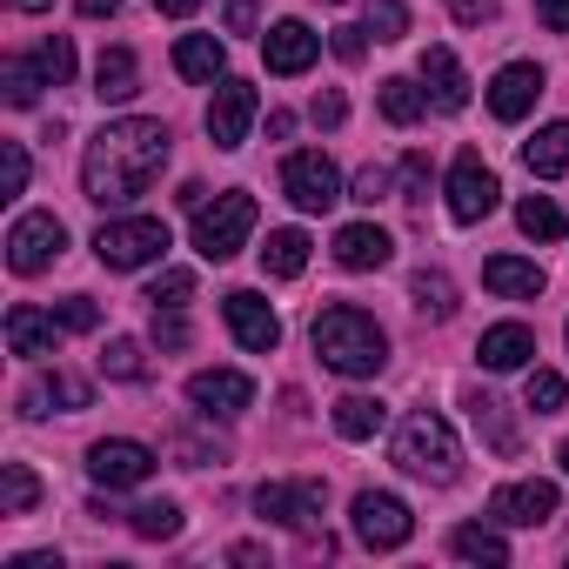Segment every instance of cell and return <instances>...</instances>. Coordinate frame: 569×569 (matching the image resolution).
<instances>
[{
    "label": "cell",
    "instance_id": "cell-49",
    "mask_svg": "<svg viewBox=\"0 0 569 569\" xmlns=\"http://www.w3.org/2000/svg\"><path fill=\"white\" fill-rule=\"evenodd\" d=\"M329 48H336L342 61H362V54H369V28H336V41H329Z\"/></svg>",
    "mask_w": 569,
    "mask_h": 569
},
{
    "label": "cell",
    "instance_id": "cell-35",
    "mask_svg": "<svg viewBox=\"0 0 569 569\" xmlns=\"http://www.w3.org/2000/svg\"><path fill=\"white\" fill-rule=\"evenodd\" d=\"M188 302H194V274L188 268H168L154 289H148V309L154 316H188Z\"/></svg>",
    "mask_w": 569,
    "mask_h": 569
},
{
    "label": "cell",
    "instance_id": "cell-7",
    "mask_svg": "<svg viewBox=\"0 0 569 569\" xmlns=\"http://www.w3.org/2000/svg\"><path fill=\"white\" fill-rule=\"evenodd\" d=\"M281 194H289L302 214H329L342 201V174H336V161L322 148H302V154L281 161Z\"/></svg>",
    "mask_w": 569,
    "mask_h": 569
},
{
    "label": "cell",
    "instance_id": "cell-57",
    "mask_svg": "<svg viewBox=\"0 0 569 569\" xmlns=\"http://www.w3.org/2000/svg\"><path fill=\"white\" fill-rule=\"evenodd\" d=\"M562 476H569V442H562Z\"/></svg>",
    "mask_w": 569,
    "mask_h": 569
},
{
    "label": "cell",
    "instance_id": "cell-36",
    "mask_svg": "<svg viewBox=\"0 0 569 569\" xmlns=\"http://www.w3.org/2000/svg\"><path fill=\"white\" fill-rule=\"evenodd\" d=\"M516 228H522L529 241H562V208H556L549 194H529V201L516 208Z\"/></svg>",
    "mask_w": 569,
    "mask_h": 569
},
{
    "label": "cell",
    "instance_id": "cell-51",
    "mask_svg": "<svg viewBox=\"0 0 569 569\" xmlns=\"http://www.w3.org/2000/svg\"><path fill=\"white\" fill-rule=\"evenodd\" d=\"M536 21L549 34H569V0H536Z\"/></svg>",
    "mask_w": 569,
    "mask_h": 569
},
{
    "label": "cell",
    "instance_id": "cell-12",
    "mask_svg": "<svg viewBox=\"0 0 569 569\" xmlns=\"http://www.w3.org/2000/svg\"><path fill=\"white\" fill-rule=\"evenodd\" d=\"M254 114H261L254 88H248V81H228V74H221V88H214V101H208V141H214L221 154H234V148L248 141Z\"/></svg>",
    "mask_w": 569,
    "mask_h": 569
},
{
    "label": "cell",
    "instance_id": "cell-18",
    "mask_svg": "<svg viewBox=\"0 0 569 569\" xmlns=\"http://www.w3.org/2000/svg\"><path fill=\"white\" fill-rule=\"evenodd\" d=\"M336 261H342L349 274H376V268L396 261V241H389V228H376V221H349V228L336 234Z\"/></svg>",
    "mask_w": 569,
    "mask_h": 569
},
{
    "label": "cell",
    "instance_id": "cell-43",
    "mask_svg": "<svg viewBox=\"0 0 569 569\" xmlns=\"http://www.w3.org/2000/svg\"><path fill=\"white\" fill-rule=\"evenodd\" d=\"M369 34L376 41H402L409 34V8H402V0H376V8H369Z\"/></svg>",
    "mask_w": 569,
    "mask_h": 569
},
{
    "label": "cell",
    "instance_id": "cell-27",
    "mask_svg": "<svg viewBox=\"0 0 569 569\" xmlns=\"http://www.w3.org/2000/svg\"><path fill=\"white\" fill-rule=\"evenodd\" d=\"M94 94H101V101H134V94H141V68H134L128 48H101V61H94Z\"/></svg>",
    "mask_w": 569,
    "mask_h": 569
},
{
    "label": "cell",
    "instance_id": "cell-15",
    "mask_svg": "<svg viewBox=\"0 0 569 569\" xmlns=\"http://www.w3.org/2000/svg\"><path fill=\"white\" fill-rule=\"evenodd\" d=\"M556 482H542V476H529V482H502L496 496H489V516L496 522H509V529H536V522H549L556 516Z\"/></svg>",
    "mask_w": 569,
    "mask_h": 569
},
{
    "label": "cell",
    "instance_id": "cell-17",
    "mask_svg": "<svg viewBox=\"0 0 569 569\" xmlns=\"http://www.w3.org/2000/svg\"><path fill=\"white\" fill-rule=\"evenodd\" d=\"M8 349L28 356V362H48L61 349V316L54 309H34V302H14L8 309Z\"/></svg>",
    "mask_w": 569,
    "mask_h": 569
},
{
    "label": "cell",
    "instance_id": "cell-3",
    "mask_svg": "<svg viewBox=\"0 0 569 569\" xmlns=\"http://www.w3.org/2000/svg\"><path fill=\"white\" fill-rule=\"evenodd\" d=\"M396 469H402V476H416V482L449 489V482L462 476V442H456V429H449L442 416L416 409V416L396 429Z\"/></svg>",
    "mask_w": 569,
    "mask_h": 569
},
{
    "label": "cell",
    "instance_id": "cell-56",
    "mask_svg": "<svg viewBox=\"0 0 569 569\" xmlns=\"http://www.w3.org/2000/svg\"><path fill=\"white\" fill-rule=\"evenodd\" d=\"M14 14H41V8H54V0H8Z\"/></svg>",
    "mask_w": 569,
    "mask_h": 569
},
{
    "label": "cell",
    "instance_id": "cell-30",
    "mask_svg": "<svg viewBox=\"0 0 569 569\" xmlns=\"http://www.w3.org/2000/svg\"><path fill=\"white\" fill-rule=\"evenodd\" d=\"M409 296H416V309H422L429 322H449V316H456V281H449L442 268H422V274L409 281Z\"/></svg>",
    "mask_w": 569,
    "mask_h": 569
},
{
    "label": "cell",
    "instance_id": "cell-2",
    "mask_svg": "<svg viewBox=\"0 0 569 569\" xmlns=\"http://www.w3.org/2000/svg\"><path fill=\"white\" fill-rule=\"evenodd\" d=\"M316 356H322V369L362 382V376H382L389 369V336H382V322L369 309L336 302V309L316 316Z\"/></svg>",
    "mask_w": 569,
    "mask_h": 569
},
{
    "label": "cell",
    "instance_id": "cell-50",
    "mask_svg": "<svg viewBox=\"0 0 569 569\" xmlns=\"http://www.w3.org/2000/svg\"><path fill=\"white\" fill-rule=\"evenodd\" d=\"M154 342L161 349H181L188 342V316H154Z\"/></svg>",
    "mask_w": 569,
    "mask_h": 569
},
{
    "label": "cell",
    "instance_id": "cell-34",
    "mask_svg": "<svg viewBox=\"0 0 569 569\" xmlns=\"http://www.w3.org/2000/svg\"><path fill=\"white\" fill-rule=\"evenodd\" d=\"M376 101H382V114H389L396 128H409V121H422V108H429V94H422L416 81H402V74H389Z\"/></svg>",
    "mask_w": 569,
    "mask_h": 569
},
{
    "label": "cell",
    "instance_id": "cell-53",
    "mask_svg": "<svg viewBox=\"0 0 569 569\" xmlns=\"http://www.w3.org/2000/svg\"><path fill=\"white\" fill-rule=\"evenodd\" d=\"M74 8H81L88 21H114V14H121V0H74Z\"/></svg>",
    "mask_w": 569,
    "mask_h": 569
},
{
    "label": "cell",
    "instance_id": "cell-31",
    "mask_svg": "<svg viewBox=\"0 0 569 569\" xmlns=\"http://www.w3.org/2000/svg\"><path fill=\"white\" fill-rule=\"evenodd\" d=\"M449 549H456L462 562H509V542H502V529H489V522H462V529L449 536Z\"/></svg>",
    "mask_w": 569,
    "mask_h": 569
},
{
    "label": "cell",
    "instance_id": "cell-26",
    "mask_svg": "<svg viewBox=\"0 0 569 569\" xmlns=\"http://www.w3.org/2000/svg\"><path fill=\"white\" fill-rule=\"evenodd\" d=\"M522 168H529L536 181H556V174L569 168V121L536 128V141H522Z\"/></svg>",
    "mask_w": 569,
    "mask_h": 569
},
{
    "label": "cell",
    "instance_id": "cell-32",
    "mask_svg": "<svg viewBox=\"0 0 569 569\" xmlns=\"http://www.w3.org/2000/svg\"><path fill=\"white\" fill-rule=\"evenodd\" d=\"M41 68H34V54H8V61H0V94H8L14 108H34L41 101Z\"/></svg>",
    "mask_w": 569,
    "mask_h": 569
},
{
    "label": "cell",
    "instance_id": "cell-20",
    "mask_svg": "<svg viewBox=\"0 0 569 569\" xmlns=\"http://www.w3.org/2000/svg\"><path fill=\"white\" fill-rule=\"evenodd\" d=\"M94 402V389L81 382V376H68V369H48L41 382H28V396H21V416H74V409H88Z\"/></svg>",
    "mask_w": 569,
    "mask_h": 569
},
{
    "label": "cell",
    "instance_id": "cell-6",
    "mask_svg": "<svg viewBox=\"0 0 569 569\" xmlns=\"http://www.w3.org/2000/svg\"><path fill=\"white\" fill-rule=\"evenodd\" d=\"M322 509H329V489L316 476H296V482H261L254 489V516L261 522H281L296 536H322Z\"/></svg>",
    "mask_w": 569,
    "mask_h": 569
},
{
    "label": "cell",
    "instance_id": "cell-33",
    "mask_svg": "<svg viewBox=\"0 0 569 569\" xmlns=\"http://www.w3.org/2000/svg\"><path fill=\"white\" fill-rule=\"evenodd\" d=\"M41 502V482L28 462H0V516H28Z\"/></svg>",
    "mask_w": 569,
    "mask_h": 569
},
{
    "label": "cell",
    "instance_id": "cell-58",
    "mask_svg": "<svg viewBox=\"0 0 569 569\" xmlns=\"http://www.w3.org/2000/svg\"><path fill=\"white\" fill-rule=\"evenodd\" d=\"M336 8H342V0H336Z\"/></svg>",
    "mask_w": 569,
    "mask_h": 569
},
{
    "label": "cell",
    "instance_id": "cell-5",
    "mask_svg": "<svg viewBox=\"0 0 569 569\" xmlns=\"http://www.w3.org/2000/svg\"><path fill=\"white\" fill-rule=\"evenodd\" d=\"M94 254H101V268H121V274L148 268V261L168 254V221H154V214H114V221H101Z\"/></svg>",
    "mask_w": 569,
    "mask_h": 569
},
{
    "label": "cell",
    "instance_id": "cell-24",
    "mask_svg": "<svg viewBox=\"0 0 569 569\" xmlns=\"http://www.w3.org/2000/svg\"><path fill=\"white\" fill-rule=\"evenodd\" d=\"M462 409H469L476 436H482L496 456H516V449H522V436H516V422H509V402H496L489 389H469V396H462Z\"/></svg>",
    "mask_w": 569,
    "mask_h": 569
},
{
    "label": "cell",
    "instance_id": "cell-14",
    "mask_svg": "<svg viewBox=\"0 0 569 569\" xmlns=\"http://www.w3.org/2000/svg\"><path fill=\"white\" fill-rule=\"evenodd\" d=\"M221 316H228V336H234L248 356H268V349L281 342V316H274L254 289H234V296L221 302Z\"/></svg>",
    "mask_w": 569,
    "mask_h": 569
},
{
    "label": "cell",
    "instance_id": "cell-23",
    "mask_svg": "<svg viewBox=\"0 0 569 569\" xmlns=\"http://www.w3.org/2000/svg\"><path fill=\"white\" fill-rule=\"evenodd\" d=\"M529 356H536V336H529L522 322H496V329H482V342H476V362L496 369V376L529 369Z\"/></svg>",
    "mask_w": 569,
    "mask_h": 569
},
{
    "label": "cell",
    "instance_id": "cell-8",
    "mask_svg": "<svg viewBox=\"0 0 569 569\" xmlns=\"http://www.w3.org/2000/svg\"><path fill=\"white\" fill-rule=\"evenodd\" d=\"M61 248H68V228H61V214H48V208L21 214V221L8 228V268H14V274H41V268H54Z\"/></svg>",
    "mask_w": 569,
    "mask_h": 569
},
{
    "label": "cell",
    "instance_id": "cell-1",
    "mask_svg": "<svg viewBox=\"0 0 569 569\" xmlns=\"http://www.w3.org/2000/svg\"><path fill=\"white\" fill-rule=\"evenodd\" d=\"M168 154H174V134L161 121H148V114L108 121L88 141V154H81V194L94 208H128L134 194L154 188V174L168 168Z\"/></svg>",
    "mask_w": 569,
    "mask_h": 569
},
{
    "label": "cell",
    "instance_id": "cell-38",
    "mask_svg": "<svg viewBox=\"0 0 569 569\" xmlns=\"http://www.w3.org/2000/svg\"><path fill=\"white\" fill-rule=\"evenodd\" d=\"M128 529L141 542H168V536H181V509L174 502H141V509H128Z\"/></svg>",
    "mask_w": 569,
    "mask_h": 569
},
{
    "label": "cell",
    "instance_id": "cell-13",
    "mask_svg": "<svg viewBox=\"0 0 569 569\" xmlns=\"http://www.w3.org/2000/svg\"><path fill=\"white\" fill-rule=\"evenodd\" d=\"M188 402L208 416V422H234L248 402H254V382L241 369H194L188 376Z\"/></svg>",
    "mask_w": 569,
    "mask_h": 569
},
{
    "label": "cell",
    "instance_id": "cell-28",
    "mask_svg": "<svg viewBox=\"0 0 569 569\" xmlns=\"http://www.w3.org/2000/svg\"><path fill=\"white\" fill-rule=\"evenodd\" d=\"M261 268H268L274 281H296V274L309 268V234H302V228H274V234L261 241Z\"/></svg>",
    "mask_w": 569,
    "mask_h": 569
},
{
    "label": "cell",
    "instance_id": "cell-16",
    "mask_svg": "<svg viewBox=\"0 0 569 569\" xmlns=\"http://www.w3.org/2000/svg\"><path fill=\"white\" fill-rule=\"evenodd\" d=\"M316 54H322V34H316V28H302V21H274V28H268V41H261L268 74H309V68H316Z\"/></svg>",
    "mask_w": 569,
    "mask_h": 569
},
{
    "label": "cell",
    "instance_id": "cell-55",
    "mask_svg": "<svg viewBox=\"0 0 569 569\" xmlns=\"http://www.w3.org/2000/svg\"><path fill=\"white\" fill-rule=\"evenodd\" d=\"M14 569H61V556H48V549H34V556H14Z\"/></svg>",
    "mask_w": 569,
    "mask_h": 569
},
{
    "label": "cell",
    "instance_id": "cell-25",
    "mask_svg": "<svg viewBox=\"0 0 569 569\" xmlns=\"http://www.w3.org/2000/svg\"><path fill=\"white\" fill-rule=\"evenodd\" d=\"M174 74H181V81H208V88H214V81L228 74V48H221L214 34H181V41H174Z\"/></svg>",
    "mask_w": 569,
    "mask_h": 569
},
{
    "label": "cell",
    "instance_id": "cell-39",
    "mask_svg": "<svg viewBox=\"0 0 569 569\" xmlns=\"http://www.w3.org/2000/svg\"><path fill=\"white\" fill-rule=\"evenodd\" d=\"M34 68H41L48 88H68V81H74V41H68V34H48V41L34 48Z\"/></svg>",
    "mask_w": 569,
    "mask_h": 569
},
{
    "label": "cell",
    "instance_id": "cell-21",
    "mask_svg": "<svg viewBox=\"0 0 569 569\" xmlns=\"http://www.w3.org/2000/svg\"><path fill=\"white\" fill-rule=\"evenodd\" d=\"M482 289L502 296V302H536L549 289V274L536 261H522V254H496V261H482Z\"/></svg>",
    "mask_w": 569,
    "mask_h": 569
},
{
    "label": "cell",
    "instance_id": "cell-37",
    "mask_svg": "<svg viewBox=\"0 0 569 569\" xmlns=\"http://www.w3.org/2000/svg\"><path fill=\"white\" fill-rule=\"evenodd\" d=\"M101 376H108V382H141V376H148L141 342H134V336H114V342L101 349Z\"/></svg>",
    "mask_w": 569,
    "mask_h": 569
},
{
    "label": "cell",
    "instance_id": "cell-22",
    "mask_svg": "<svg viewBox=\"0 0 569 569\" xmlns=\"http://www.w3.org/2000/svg\"><path fill=\"white\" fill-rule=\"evenodd\" d=\"M416 74L429 81V94H436V108H442V114H456V108H469V74H462V61H456L449 48H422V61H416Z\"/></svg>",
    "mask_w": 569,
    "mask_h": 569
},
{
    "label": "cell",
    "instance_id": "cell-19",
    "mask_svg": "<svg viewBox=\"0 0 569 569\" xmlns=\"http://www.w3.org/2000/svg\"><path fill=\"white\" fill-rule=\"evenodd\" d=\"M536 94H542V68L509 61V68L489 81V114H496V121H522V114L536 108Z\"/></svg>",
    "mask_w": 569,
    "mask_h": 569
},
{
    "label": "cell",
    "instance_id": "cell-10",
    "mask_svg": "<svg viewBox=\"0 0 569 569\" xmlns=\"http://www.w3.org/2000/svg\"><path fill=\"white\" fill-rule=\"evenodd\" d=\"M349 516H356V536H362L369 549H402V542L416 536L409 502H402V496H389V489H362Z\"/></svg>",
    "mask_w": 569,
    "mask_h": 569
},
{
    "label": "cell",
    "instance_id": "cell-11",
    "mask_svg": "<svg viewBox=\"0 0 569 569\" xmlns=\"http://www.w3.org/2000/svg\"><path fill=\"white\" fill-rule=\"evenodd\" d=\"M88 476H94L101 489H141V482L154 476V449L134 442V436H108V442L88 449Z\"/></svg>",
    "mask_w": 569,
    "mask_h": 569
},
{
    "label": "cell",
    "instance_id": "cell-48",
    "mask_svg": "<svg viewBox=\"0 0 569 569\" xmlns=\"http://www.w3.org/2000/svg\"><path fill=\"white\" fill-rule=\"evenodd\" d=\"M382 194H389V168H362V174H356V201H362V208H376Z\"/></svg>",
    "mask_w": 569,
    "mask_h": 569
},
{
    "label": "cell",
    "instance_id": "cell-42",
    "mask_svg": "<svg viewBox=\"0 0 569 569\" xmlns=\"http://www.w3.org/2000/svg\"><path fill=\"white\" fill-rule=\"evenodd\" d=\"M168 449H174V462H181V469H208V462H228V449H221V442H201V436H188V429H181Z\"/></svg>",
    "mask_w": 569,
    "mask_h": 569
},
{
    "label": "cell",
    "instance_id": "cell-40",
    "mask_svg": "<svg viewBox=\"0 0 569 569\" xmlns=\"http://www.w3.org/2000/svg\"><path fill=\"white\" fill-rule=\"evenodd\" d=\"M522 402H529L536 416H556V409L569 402V389H562V376H556V369H529V389H522Z\"/></svg>",
    "mask_w": 569,
    "mask_h": 569
},
{
    "label": "cell",
    "instance_id": "cell-9",
    "mask_svg": "<svg viewBox=\"0 0 569 569\" xmlns=\"http://www.w3.org/2000/svg\"><path fill=\"white\" fill-rule=\"evenodd\" d=\"M449 214L456 221H482V214H496V201H502V181H496V168L476 154V148H462L456 154V168H449Z\"/></svg>",
    "mask_w": 569,
    "mask_h": 569
},
{
    "label": "cell",
    "instance_id": "cell-47",
    "mask_svg": "<svg viewBox=\"0 0 569 569\" xmlns=\"http://www.w3.org/2000/svg\"><path fill=\"white\" fill-rule=\"evenodd\" d=\"M309 114H316V128H342V121H349V101L329 88V94H316V108H309Z\"/></svg>",
    "mask_w": 569,
    "mask_h": 569
},
{
    "label": "cell",
    "instance_id": "cell-44",
    "mask_svg": "<svg viewBox=\"0 0 569 569\" xmlns=\"http://www.w3.org/2000/svg\"><path fill=\"white\" fill-rule=\"evenodd\" d=\"M0 174H8V201L28 194V148L21 141H0Z\"/></svg>",
    "mask_w": 569,
    "mask_h": 569
},
{
    "label": "cell",
    "instance_id": "cell-29",
    "mask_svg": "<svg viewBox=\"0 0 569 569\" xmlns=\"http://www.w3.org/2000/svg\"><path fill=\"white\" fill-rule=\"evenodd\" d=\"M382 422H389V402H376V396H342V402H336V429H342L349 442H369Z\"/></svg>",
    "mask_w": 569,
    "mask_h": 569
},
{
    "label": "cell",
    "instance_id": "cell-52",
    "mask_svg": "<svg viewBox=\"0 0 569 569\" xmlns=\"http://www.w3.org/2000/svg\"><path fill=\"white\" fill-rule=\"evenodd\" d=\"M228 34H254V0H228Z\"/></svg>",
    "mask_w": 569,
    "mask_h": 569
},
{
    "label": "cell",
    "instance_id": "cell-45",
    "mask_svg": "<svg viewBox=\"0 0 569 569\" xmlns=\"http://www.w3.org/2000/svg\"><path fill=\"white\" fill-rule=\"evenodd\" d=\"M54 316H61V329H94V322H101V309H94L88 296H68V302H54Z\"/></svg>",
    "mask_w": 569,
    "mask_h": 569
},
{
    "label": "cell",
    "instance_id": "cell-54",
    "mask_svg": "<svg viewBox=\"0 0 569 569\" xmlns=\"http://www.w3.org/2000/svg\"><path fill=\"white\" fill-rule=\"evenodd\" d=\"M154 8H161V14H168V21H188V14H194V8H201V0H154Z\"/></svg>",
    "mask_w": 569,
    "mask_h": 569
},
{
    "label": "cell",
    "instance_id": "cell-46",
    "mask_svg": "<svg viewBox=\"0 0 569 569\" xmlns=\"http://www.w3.org/2000/svg\"><path fill=\"white\" fill-rule=\"evenodd\" d=\"M449 14H456L462 28H489V21H496V0H449Z\"/></svg>",
    "mask_w": 569,
    "mask_h": 569
},
{
    "label": "cell",
    "instance_id": "cell-4",
    "mask_svg": "<svg viewBox=\"0 0 569 569\" xmlns=\"http://www.w3.org/2000/svg\"><path fill=\"white\" fill-rule=\"evenodd\" d=\"M248 234H254V194L248 188H228V194H214V201L194 208V248H201V261L241 254Z\"/></svg>",
    "mask_w": 569,
    "mask_h": 569
},
{
    "label": "cell",
    "instance_id": "cell-41",
    "mask_svg": "<svg viewBox=\"0 0 569 569\" xmlns=\"http://www.w3.org/2000/svg\"><path fill=\"white\" fill-rule=\"evenodd\" d=\"M396 181H402V201H409V208H422V201H429V181H436V174H429V154H402Z\"/></svg>",
    "mask_w": 569,
    "mask_h": 569
}]
</instances>
